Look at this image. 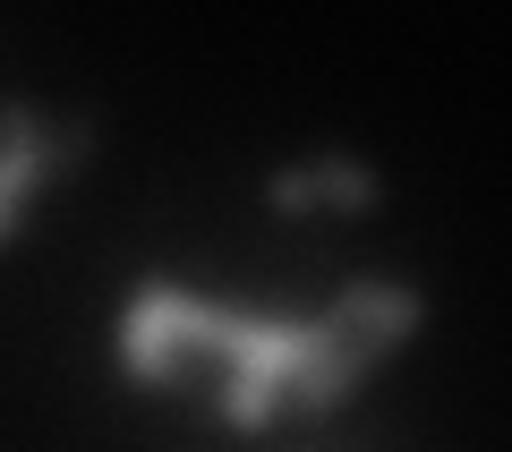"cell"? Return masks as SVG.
I'll use <instances>...</instances> for the list:
<instances>
[{
	"label": "cell",
	"instance_id": "obj_1",
	"mask_svg": "<svg viewBox=\"0 0 512 452\" xmlns=\"http://www.w3.org/2000/svg\"><path fill=\"white\" fill-rule=\"evenodd\" d=\"M419 325L427 299L393 273H359L325 308H222L171 273H146L128 290L111 350H120L128 384H146V393L197 384L231 435H256L282 401H299L308 418H333Z\"/></svg>",
	"mask_w": 512,
	"mask_h": 452
},
{
	"label": "cell",
	"instance_id": "obj_2",
	"mask_svg": "<svg viewBox=\"0 0 512 452\" xmlns=\"http://www.w3.org/2000/svg\"><path fill=\"white\" fill-rule=\"evenodd\" d=\"M94 137H103V128H94L86 111H43V103L18 111V128L0 137V239L35 214L43 188H60L77 163H86Z\"/></svg>",
	"mask_w": 512,
	"mask_h": 452
},
{
	"label": "cell",
	"instance_id": "obj_3",
	"mask_svg": "<svg viewBox=\"0 0 512 452\" xmlns=\"http://www.w3.org/2000/svg\"><path fill=\"white\" fill-rule=\"evenodd\" d=\"M265 205L274 214H376L384 205V171L359 163V154H342V145H325V154H308V163H282L274 180H265Z\"/></svg>",
	"mask_w": 512,
	"mask_h": 452
},
{
	"label": "cell",
	"instance_id": "obj_4",
	"mask_svg": "<svg viewBox=\"0 0 512 452\" xmlns=\"http://www.w3.org/2000/svg\"><path fill=\"white\" fill-rule=\"evenodd\" d=\"M291 452H376L367 435H316V444H291Z\"/></svg>",
	"mask_w": 512,
	"mask_h": 452
}]
</instances>
